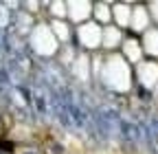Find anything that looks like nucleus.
<instances>
[{
  "label": "nucleus",
  "mask_w": 158,
  "mask_h": 154,
  "mask_svg": "<svg viewBox=\"0 0 158 154\" xmlns=\"http://www.w3.org/2000/svg\"><path fill=\"white\" fill-rule=\"evenodd\" d=\"M94 77L101 79L106 84V88L118 90V92H127L132 88V82H134L132 68L121 53L101 55V68H99V73Z\"/></svg>",
  "instance_id": "1"
},
{
  "label": "nucleus",
  "mask_w": 158,
  "mask_h": 154,
  "mask_svg": "<svg viewBox=\"0 0 158 154\" xmlns=\"http://www.w3.org/2000/svg\"><path fill=\"white\" fill-rule=\"evenodd\" d=\"M29 44H31L33 53H37V55H55L57 46H59V42L55 40V35H53L48 24H37L31 31Z\"/></svg>",
  "instance_id": "2"
},
{
  "label": "nucleus",
  "mask_w": 158,
  "mask_h": 154,
  "mask_svg": "<svg viewBox=\"0 0 158 154\" xmlns=\"http://www.w3.org/2000/svg\"><path fill=\"white\" fill-rule=\"evenodd\" d=\"M75 37L79 49L97 53L101 49V37H103V27H99L97 22H84L75 29Z\"/></svg>",
  "instance_id": "3"
},
{
  "label": "nucleus",
  "mask_w": 158,
  "mask_h": 154,
  "mask_svg": "<svg viewBox=\"0 0 158 154\" xmlns=\"http://www.w3.org/2000/svg\"><path fill=\"white\" fill-rule=\"evenodd\" d=\"M134 79H136V86L154 92V88L158 86V60H143L141 64H136Z\"/></svg>",
  "instance_id": "4"
},
{
  "label": "nucleus",
  "mask_w": 158,
  "mask_h": 154,
  "mask_svg": "<svg viewBox=\"0 0 158 154\" xmlns=\"http://www.w3.org/2000/svg\"><path fill=\"white\" fill-rule=\"evenodd\" d=\"M92 18V2L84 0H66V20H73L77 27Z\"/></svg>",
  "instance_id": "5"
},
{
  "label": "nucleus",
  "mask_w": 158,
  "mask_h": 154,
  "mask_svg": "<svg viewBox=\"0 0 158 154\" xmlns=\"http://www.w3.org/2000/svg\"><path fill=\"white\" fill-rule=\"evenodd\" d=\"M152 29V15L147 11V5H134L132 9V20H130V31H134L136 35H143L145 31ZM132 33V35H134Z\"/></svg>",
  "instance_id": "6"
},
{
  "label": "nucleus",
  "mask_w": 158,
  "mask_h": 154,
  "mask_svg": "<svg viewBox=\"0 0 158 154\" xmlns=\"http://www.w3.org/2000/svg\"><path fill=\"white\" fill-rule=\"evenodd\" d=\"M121 55L125 57V62L132 64H141L143 62V46H141V37L136 35H125V40L121 44Z\"/></svg>",
  "instance_id": "7"
},
{
  "label": "nucleus",
  "mask_w": 158,
  "mask_h": 154,
  "mask_svg": "<svg viewBox=\"0 0 158 154\" xmlns=\"http://www.w3.org/2000/svg\"><path fill=\"white\" fill-rule=\"evenodd\" d=\"M70 73L79 82H90V77H92V57L88 53H79L77 60L70 66Z\"/></svg>",
  "instance_id": "8"
},
{
  "label": "nucleus",
  "mask_w": 158,
  "mask_h": 154,
  "mask_svg": "<svg viewBox=\"0 0 158 154\" xmlns=\"http://www.w3.org/2000/svg\"><path fill=\"white\" fill-rule=\"evenodd\" d=\"M132 9H134V5H130V2H114L112 5V22H114V27H118L121 31L130 29Z\"/></svg>",
  "instance_id": "9"
},
{
  "label": "nucleus",
  "mask_w": 158,
  "mask_h": 154,
  "mask_svg": "<svg viewBox=\"0 0 158 154\" xmlns=\"http://www.w3.org/2000/svg\"><path fill=\"white\" fill-rule=\"evenodd\" d=\"M123 40H125V33L118 29V27H114V24H110V27H103V37H101V49L103 51H114L116 46H121L123 44Z\"/></svg>",
  "instance_id": "10"
},
{
  "label": "nucleus",
  "mask_w": 158,
  "mask_h": 154,
  "mask_svg": "<svg viewBox=\"0 0 158 154\" xmlns=\"http://www.w3.org/2000/svg\"><path fill=\"white\" fill-rule=\"evenodd\" d=\"M141 46L149 60H158V29L156 27L141 35Z\"/></svg>",
  "instance_id": "11"
},
{
  "label": "nucleus",
  "mask_w": 158,
  "mask_h": 154,
  "mask_svg": "<svg viewBox=\"0 0 158 154\" xmlns=\"http://www.w3.org/2000/svg\"><path fill=\"white\" fill-rule=\"evenodd\" d=\"M92 22L99 27L112 24V5L110 2H92Z\"/></svg>",
  "instance_id": "12"
},
{
  "label": "nucleus",
  "mask_w": 158,
  "mask_h": 154,
  "mask_svg": "<svg viewBox=\"0 0 158 154\" xmlns=\"http://www.w3.org/2000/svg\"><path fill=\"white\" fill-rule=\"evenodd\" d=\"M48 27H51V31H53V35H55V40H57L59 44H68V42H70L73 29H70L68 20H51Z\"/></svg>",
  "instance_id": "13"
},
{
  "label": "nucleus",
  "mask_w": 158,
  "mask_h": 154,
  "mask_svg": "<svg viewBox=\"0 0 158 154\" xmlns=\"http://www.w3.org/2000/svg\"><path fill=\"white\" fill-rule=\"evenodd\" d=\"M31 108H33L37 114H48V97H46L44 92L35 90V92H33V104H31Z\"/></svg>",
  "instance_id": "14"
},
{
  "label": "nucleus",
  "mask_w": 158,
  "mask_h": 154,
  "mask_svg": "<svg viewBox=\"0 0 158 154\" xmlns=\"http://www.w3.org/2000/svg\"><path fill=\"white\" fill-rule=\"evenodd\" d=\"M77 51H73L70 46H64L62 49V53H59V62H62V66H66V68H70L73 66V62L77 60Z\"/></svg>",
  "instance_id": "15"
},
{
  "label": "nucleus",
  "mask_w": 158,
  "mask_h": 154,
  "mask_svg": "<svg viewBox=\"0 0 158 154\" xmlns=\"http://www.w3.org/2000/svg\"><path fill=\"white\" fill-rule=\"evenodd\" d=\"M11 84V75H9V71L5 68V66H0V86H9Z\"/></svg>",
  "instance_id": "16"
},
{
  "label": "nucleus",
  "mask_w": 158,
  "mask_h": 154,
  "mask_svg": "<svg viewBox=\"0 0 158 154\" xmlns=\"http://www.w3.org/2000/svg\"><path fill=\"white\" fill-rule=\"evenodd\" d=\"M147 11H149V15H152V22H158V0L147 5Z\"/></svg>",
  "instance_id": "17"
},
{
  "label": "nucleus",
  "mask_w": 158,
  "mask_h": 154,
  "mask_svg": "<svg viewBox=\"0 0 158 154\" xmlns=\"http://www.w3.org/2000/svg\"><path fill=\"white\" fill-rule=\"evenodd\" d=\"M13 148H15V143H11V141H0V150H5L7 154L13 152Z\"/></svg>",
  "instance_id": "18"
},
{
  "label": "nucleus",
  "mask_w": 158,
  "mask_h": 154,
  "mask_svg": "<svg viewBox=\"0 0 158 154\" xmlns=\"http://www.w3.org/2000/svg\"><path fill=\"white\" fill-rule=\"evenodd\" d=\"M154 101H156V104H158V86H156V88H154Z\"/></svg>",
  "instance_id": "19"
},
{
  "label": "nucleus",
  "mask_w": 158,
  "mask_h": 154,
  "mask_svg": "<svg viewBox=\"0 0 158 154\" xmlns=\"http://www.w3.org/2000/svg\"><path fill=\"white\" fill-rule=\"evenodd\" d=\"M22 154H40V152H37V150H24Z\"/></svg>",
  "instance_id": "20"
},
{
  "label": "nucleus",
  "mask_w": 158,
  "mask_h": 154,
  "mask_svg": "<svg viewBox=\"0 0 158 154\" xmlns=\"http://www.w3.org/2000/svg\"><path fill=\"white\" fill-rule=\"evenodd\" d=\"M0 154H5V152H0Z\"/></svg>",
  "instance_id": "21"
}]
</instances>
